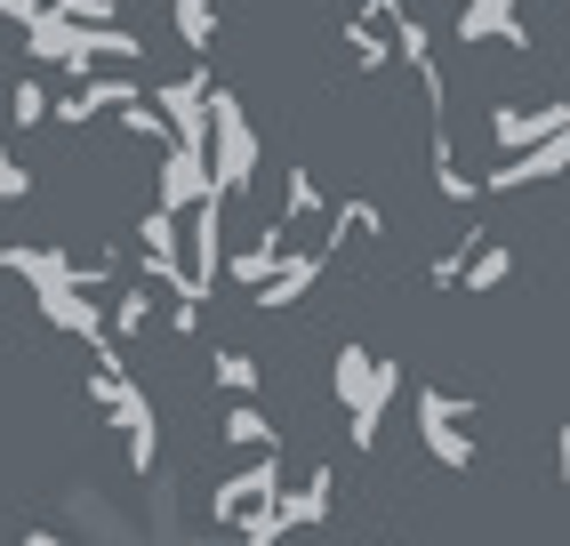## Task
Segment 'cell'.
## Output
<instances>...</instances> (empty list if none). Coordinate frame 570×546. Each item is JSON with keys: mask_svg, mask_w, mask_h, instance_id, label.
Instances as JSON below:
<instances>
[{"mask_svg": "<svg viewBox=\"0 0 570 546\" xmlns=\"http://www.w3.org/2000/svg\"><path fill=\"white\" fill-rule=\"evenodd\" d=\"M89 402H97L105 426H121V435H129V475H154V466H161V418H154V394L129 378L121 345L89 354Z\"/></svg>", "mask_w": 570, "mask_h": 546, "instance_id": "6da1fadb", "label": "cell"}, {"mask_svg": "<svg viewBox=\"0 0 570 546\" xmlns=\"http://www.w3.org/2000/svg\"><path fill=\"white\" fill-rule=\"evenodd\" d=\"M330 386H337V402H346V418H354V450H377V426H386V410L402 402V386H410V370L402 362H377L370 345H337V362H330Z\"/></svg>", "mask_w": 570, "mask_h": 546, "instance_id": "7a4b0ae2", "label": "cell"}, {"mask_svg": "<svg viewBox=\"0 0 570 546\" xmlns=\"http://www.w3.org/2000/svg\"><path fill=\"white\" fill-rule=\"evenodd\" d=\"M257 129H249V113L234 89H209V145H202V162H209V185H217V202H234V193H249L257 177Z\"/></svg>", "mask_w": 570, "mask_h": 546, "instance_id": "3957f363", "label": "cell"}, {"mask_svg": "<svg viewBox=\"0 0 570 546\" xmlns=\"http://www.w3.org/2000/svg\"><path fill=\"white\" fill-rule=\"evenodd\" d=\"M410 402H417V442H426L450 475H474V435H466V426H474V402H466V394H442V386H417Z\"/></svg>", "mask_w": 570, "mask_h": 546, "instance_id": "277c9868", "label": "cell"}, {"mask_svg": "<svg viewBox=\"0 0 570 546\" xmlns=\"http://www.w3.org/2000/svg\"><path fill=\"white\" fill-rule=\"evenodd\" d=\"M177 265H185V298H194V305H209V290H217V265H225V202H217V193L177 217Z\"/></svg>", "mask_w": 570, "mask_h": 546, "instance_id": "5b68a950", "label": "cell"}, {"mask_svg": "<svg viewBox=\"0 0 570 546\" xmlns=\"http://www.w3.org/2000/svg\"><path fill=\"white\" fill-rule=\"evenodd\" d=\"M209 65H194V72H177V81H154V105L161 113V129H169V145H185V153H202L209 145Z\"/></svg>", "mask_w": 570, "mask_h": 546, "instance_id": "8992f818", "label": "cell"}, {"mask_svg": "<svg viewBox=\"0 0 570 546\" xmlns=\"http://www.w3.org/2000/svg\"><path fill=\"white\" fill-rule=\"evenodd\" d=\"M282 490H289V482H282V458H249L242 475H225V482L209 490V523H217V530H249Z\"/></svg>", "mask_w": 570, "mask_h": 546, "instance_id": "52a82bcc", "label": "cell"}, {"mask_svg": "<svg viewBox=\"0 0 570 546\" xmlns=\"http://www.w3.org/2000/svg\"><path fill=\"white\" fill-rule=\"evenodd\" d=\"M547 137H570V105L562 97H547V105H499V113H490V145H499V153H530Z\"/></svg>", "mask_w": 570, "mask_h": 546, "instance_id": "ba28073f", "label": "cell"}, {"mask_svg": "<svg viewBox=\"0 0 570 546\" xmlns=\"http://www.w3.org/2000/svg\"><path fill=\"white\" fill-rule=\"evenodd\" d=\"M209 162L202 153H185V145H161V169H154V209L161 217H185L194 202H209Z\"/></svg>", "mask_w": 570, "mask_h": 546, "instance_id": "9c48e42d", "label": "cell"}, {"mask_svg": "<svg viewBox=\"0 0 570 546\" xmlns=\"http://www.w3.org/2000/svg\"><path fill=\"white\" fill-rule=\"evenodd\" d=\"M562 169H570V137H547L530 153H507L490 177H474V193H530V185H554Z\"/></svg>", "mask_w": 570, "mask_h": 546, "instance_id": "30bf717a", "label": "cell"}, {"mask_svg": "<svg viewBox=\"0 0 570 546\" xmlns=\"http://www.w3.org/2000/svg\"><path fill=\"white\" fill-rule=\"evenodd\" d=\"M129 97H145L137 81H121V72H89V81H72L65 97H49V121H65V129H89L97 113H121Z\"/></svg>", "mask_w": 570, "mask_h": 546, "instance_id": "8fae6325", "label": "cell"}, {"mask_svg": "<svg viewBox=\"0 0 570 546\" xmlns=\"http://www.w3.org/2000/svg\"><path fill=\"white\" fill-rule=\"evenodd\" d=\"M322 273H330V257H322V250H289V257L274 265V282H265L249 305H257V314H289V305H306V298L322 290Z\"/></svg>", "mask_w": 570, "mask_h": 546, "instance_id": "7c38bea8", "label": "cell"}, {"mask_svg": "<svg viewBox=\"0 0 570 546\" xmlns=\"http://www.w3.org/2000/svg\"><path fill=\"white\" fill-rule=\"evenodd\" d=\"M330 506H337V466H314L297 490H282L274 498V523H282V538L289 530H314V523H330Z\"/></svg>", "mask_w": 570, "mask_h": 546, "instance_id": "4fadbf2b", "label": "cell"}, {"mask_svg": "<svg viewBox=\"0 0 570 546\" xmlns=\"http://www.w3.org/2000/svg\"><path fill=\"white\" fill-rule=\"evenodd\" d=\"M459 41L466 49H530V32H522V17H514V0H466L459 9Z\"/></svg>", "mask_w": 570, "mask_h": 546, "instance_id": "5bb4252c", "label": "cell"}, {"mask_svg": "<svg viewBox=\"0 0 570 546\" xmlns=\"http://www.w3.org/2000/svg\"><path fill=\"white\" fill-rule=\"evenodd\" d=\"M282 257H289V233H282V225H265L249 250H225V265H217V273H225L234 290H249V298H257L265 282H274V265H282Z\"/></svg>", "mask_w": 570, "mask_h": 546, "instance_id": "9a60e30c", "label": "cell"}, {"mask_svg": "<svg viewBox=\"0 0 570 546\" xmlns=\"http://www.w3.org/2000/svg\"><path fill=\"white\" fill-rule=\"evenodd\" d=\"M377 233H386V209L377 202H362V193L354 202H330L322 209V257H337L346 242H377Z\"/></svg>", "mask_w": 570, "mask_h": 546, "instance_id": "2e32d148", "label": "cell"}, {"mask_svg": "<svg viewBox=\"0 0 570 546\" xmlns=\"http://www.w3.org/2000/svg\"><path fill=\"white\" fill-rule=\"evenodd\" d=\"M217 442L225 450H249V458H274V418H265L257 402H225V418H217Z\"/></svg>", "mask_w": 570, "mask_h": 546, "instance_id": "e0dca14e", "label": "cell"}, {"mask_svg": "<svg viewBox=\"0 0 570 546\" xmlns=\"http://www.w3.org/2000/svg\"><path fill=\"white\" fill-rule=\"evenodd\" d=\"M154 322H161L154 290H112V298H105V338H112V345H121V338H145Z\"/></svg>", "mask_w": 570, "mask_h": 546, "instance_id": "ac0fdd59", "label": "cell"}, {"mask_svg": "<svg viewBox=\"0 0 570 546\" xmlns=\"http://www.w3.org/2000/svg\"><path fill=\"white\" fill-rule=\"evenodd\" d=\"M209 378H217L225 402H257V386H265L257 354H242V345H217V354H209Z\"/></svg>", "mask_w": 570, "mask_h": 546, "instance_id": "d6986e66", "label": "cell"}, {"mask_svg": "<svg viewBox=\"0 0 570 546\" xmlns=\"http://www.w3.org/2000/svg\"><path fill=\"white\" fill-rule=\"evenodd\" d=\"M507 282H514V250H507V242H482V250L459 265V290H466V298H490V290H507Z\"/></svg>", "mask_w": 570, "mask_h": 546, "instance_id": "ffe728a7", "label": "cell"}, {"mask_svg": "<svg viewBox=\"0 0 570 546\" xmlns=\"http://www.w3.org/2000/svg\"><path fill=\"white\" fill-rule=\"evenodd\" d=\"M169 25H177V41L209 65V49H217V0H169Z\"/></svg>", "mask_w": 570, "mask_h": 546, "instance_id": "44dd1931", "label": "cell"}, {"mask_svg": "<svg viewBox=\"0 0 570 546\" xmlns=\"http://www.w3.org/2000/svg\"><path fill=\"white\" fill-rule=\"evenodd\" d=\"M306 217H322V177H314V169H289V185H282V217H274V225L289 233V225H306Z\"/></svg>", "mask_w": 570, "mask_h": 546, "instance_id": "7402d4cb", "label": "cell"}, {"mask_svg": "<svg viewBox=\"0 0 570 546\" xmlns=\"http://www.w3.org/2000/svg\"><path fill=\"white\" fill-rule=\"evenodd\" d=\"M346 65H354V72H386V65H394L386 32H370V25H354V17H346Z\"/></svg>", "mask_w": 570, "mask_h": 546, "instance_id": "603a6c76", "label": "cell"}, {"mask_svg": "<svg viewBox=\"0 0 570 546\" xmlns=\"http://www.w3.org/2000/svg\"><path fill=\"white\" fill-rule=\"evenodd\" d=\"M49 121V89L32 81V72H17V89H9V129H41Z\"/></svg>", "mask_w": 570, "mask_h": 546, "instance_id": "cb8c5ba5", "label": "cell"}, {"mask_svg": "<svg viewBox=\"0 0 570 546\" xmlns=\"http://www.w3.org/2000/svg\"><path fill=\"white\" fill-rule=\"evenodd\" d=\"M121 129H129V137H154V145H169V129H161V113L145 105V97H129V105H121Z\"/></svg>", "mask_w": 570, "mask_h": 546, "instance_id": "d4e9b609", "label": "cell"}, {"mask_svg": "<svg viewBox=\"0 0 570 546\" xmlns=\"http://www.w3.org/2000/svg\"><path fill=\"white\" fill-rule=\"evenodd\" d=\"M24 193H32V177L9 162V153H0V202H24Z\"/></svg>", "mask_w": 570, "mask_h": 546, "instance_id": "484cf974", "label": "cell"}, {"mask_svg": "<svg viewBox=\"0 0 570 546\" xmlns=\"http://www.w3.org/2000/svg\"><path fill=\"white\" fill-rule=\"evenodd\" d=\"M0 17H9V25H24V32H32V25H41V0H0Z\"/></svg>", "mask_w": 570, "mask_h": 546, "instance_id": "4316f807", "label": "cell"}, {"mask_svg": "<svg viewBox=\"0 0 570 546\" xmlns=\"http://www.w3.org/2000/svg\"><path fill=\"white\" fill-rule=\"evenodd\" d=\"M459 9H466V0H459Z\"/></svg>", "mask_w": 570, "mask_h": 546, "instance_id": "83f0119b", "label": "cell"}]
</instances>
